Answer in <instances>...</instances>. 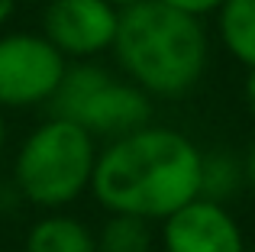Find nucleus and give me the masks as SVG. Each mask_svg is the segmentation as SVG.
<instances>
[{
	"instance_id": "1",
	"label": "nucleus",
	"mask_w": 255,
	"mask_h": 252,
	"mask_svg": "<svg viewBox=\"0 0 255 252\" xmlns=\"http://www.w3.org/2000/svg\"><path fill=\"white\" fill-rule=\"evenodd\" d=\"M204 152L178 129L142 126L97 152L91 191L107 214H132L162 223L200 197Z\"/></svg>"
},
{
	"instance_id": "14",
	"label": "nucleus",
	"mask_w": 255,
	"mask_h": 252,
	"mask_svg": "<svg viewBox=\"0 0 255 252\" xmlns=\"http://www.w3.org/2000/svg\"><path fill=\"white\" fill-rule=\"evenodd\" d=\"M246 181H249L252 191H255V142H252L249 155H246Z\"/></svg>"
},
{
	"instance_id": "19",
	"label": "nucleus",
	"mask_w": 255,
	"mask_h": 252,
	"mask_svg": "<svg viewBox=\"0 0 255 252\" xmlns=\"http://www.w3.org/2000/svg\"><path fill=\"white\" fill-rule=\"evenodd\" d=\"M246 252H252V249H246Z\"/></svg>"
},
{
	"instance_id": "13",
	"label": "nucleus",
	"mask_w": 255,
	"mask_h": 252,
	"mask_svg": "<svg viewBox=\"0 0 255 252\" xmlns=\"http://www.w3.org/2000/svg\"><path fill=\"white\" fill-rule=\"evenodd\" d=\"M249 75H246V81H243V101H246V110L252 114V120H255V68H246Z\"/></svg>"
},
{
	"instance_id": "5",
	"label": "nucleus",
	"mask_w": 255,
	"mask_h": 252,
	"mask_svg": "<svg viewBox=\"0 0 255 252\" xmlns=\"http://www.w3.org/2000/svg\"><path fill=\"white\" fill-rule=\"evenodd\" d=\"M68 58L42 32H6L0 36V107L23 110L55 97Z\"/></svg>"
},
{
	"instance_id": "7",
	"label": "nucleus",
	"mask_w": 255,
	"mask_h": 252,
	"mask_svg": "<svg viewBox=\"0 0 255 252\" xmlns=\"http://www.w3.org/2000/svg\"><path fill=\"white\" fill-rule=\"evenodd\" d=\"M165 252H246L243 227L226 204L194 197L162 220L158 230Z\"/></svg>"
},
{
	"instance_id": "17",
	"label": "nucleus",
	"mask_w": 255,
	"mask_h": 252,
	"mask_svg": "<svg viewBox=\"0 0 255 252\" xmlns=\"http://www.w3.org/2000/svg\"><path fill=\"white\" fill-rule=\"evenodd\" d=\"M3 142H6V117H3V107H0V152H3Z\"/></svg>"
},
{
	"instance_id": "15",
	"label": "nucleus",
	"mask_w": 255,
	"mask_h": 252,
	"mask_svg": "<svg viewBox=\"0 0 255 252\" xmlns=\"http://www.w3.org/2000/svg\"><path fill=\"white\" fill-rule=\"evenodd\" d=\"M16 3H19V0H0V26H3L6 19L13 16V10H16Z\"/></svg>"
},
{
	"instance_id": "3",
	"label": "nucleus",
	"mask_w": 255,
	"mask_h": 252,
	"mask_svg": "<svg viewBox=\"0 0 255 252\" xmlns=\"http://www.w3.org/2000/svg\"><path fill=\"white\" fill-rule=\"evenodd\" d=\"M97 139L84 126L49 117L23 139L13 162V188L42 210H65L91 191L97 165Z\"/></svg>"
},
{
	"instance_id": "4",
	"label": "nucleus",
	"mask_w": 255,
	"mask_h": 252,
	"mask_svg": "<svg viewBox=\"0 0 255 252\" xmlns=\"http://www.w3.org/2000/svg\"><path fill=\"white\" fill-rule=\"evenodd\" d=\"M49 107L52 117H65L107 142L152 123V97L97 62H68Z\"/></svg>"
},
{
	"instance_id": "9",
	"label": "nucleus",
	"mask_w": 255,
	"mask_h": 252,
	"mask_svg": "<svg viewBox=\"0 0 255 252\" xmlns=\"http://www.w3.org/2000/svg\"><path fill=\"white\" fill-rule=\"evenodd\" d=\"M217 26L226 52L246 68H255V0H223Z\"/></svg>"
},
{
	"instance_id": "18",
	"label": "nucleus",
	"mask_w": 255,
	"mask_h": 252,
	"mask_svg": "<svg viewBox=\"0 0 255 252\" xmlns=\"http://www.w3.org/2000/svg\"><path fill=\"white\" fill-rule=\"evenodd\" d=\"M29 3H49V0H29Z\"/></svg>"
},
{
	"instance_id": "6",
	"label": "nucleus",
	"mask_w": 255,
	"mask_h": 252,
	"mask_svg": "<svg viewBox=\"0 0 255 252\" xmlns=\"http://www.w3.org/2000/svg\"><path fill=\"white\" fill-rule=\"evenodd\" d=\"M120 10L107 0H49L42 10V36L68 62H94L113 49Z\"/></svg>"
},
{
	"instance_id": "12",
	"label": "nucleus",
	"mask_w": 255,
	"mask_h": 252,
	"mask_svg": "<svg viewBox=\"0 0 255 252\" xmlns=\"http://www.w3.org/2000/svg\"><path fill=\"white\" fill-rule=\"evenodd\" d=\"M162 3L174 6V10L181 13H191V16H210V13H217L220 6H223V0H162Z\"/></svg>"
},
{
	"instance_id": "2",
	"label": "nucleus",
	"mask_w": 255,
	"mask_h": 252,
	"mask_svg": "<svg viewBox=\"0 0 255 252\" xmlns=\"http://www.w3.org/2000/svg\"><path fill=\"white\" fill-rule=\"evenodd\" d=\"M113 55L132 84L149 97H184L200 84L210 58V39L200 16L162 0H142L120 13Z\"/></svg>"
},
{
	"instance_id": "16",
	"label": "nucleus",
	"mask_w": 255,
	"mask_h": 252,
	"mask_svg": "<svg viewBox=\"0 0 255 252\" xmlns=\"http://www.w3.org/2000/svg\"><path fill=\"white\" fill-rule=\"evenodd\" d=\"M107 3H110L113 10H120V13H123V10H129V6H139L142 0H107Z\"/></svg>"
},
{
	"instance_id": "10",
	"label": "nucleus",
	"mask_w": 255,
	"mask_h": 252,
	"mask_svg": "<svg viewBox=\"0 0 255 252\" xmlns=\"http://www.w3.org/2000/svg\"><path fill=\"white\" fill-rule=\"evenodd\" d=\"M155 230L152 220L132 214H110L97 230V252H152Z\"/></svg>"
},
{
	"instance_id": "11",
	"label": "nucleus",
	"mask_w": 255,
	"mask_h": 252,
	"mask_svg": "<svg viewBox=\"0 0 255 252\" xmlns=\"http://www.w3.org/2000/svg\"><path fill=\"white\" fill-rule=\"evenodd\" d=\"M246 181V165H239L226 152H204L200 162V197L226 204Z\"/></svg>"
},
{
	"instance_id": "8",
	"label": "nucleus",
	"mask_w": 255,
	"mask_h": 252,
	"mask_svg": "<svg viewBox=\"0 0 255 252\" xmlns=\"http://www.w3.org/2000/svg\"><path fill=\"white\" fill-rule=\"evenodd\" d=\"M26 252H97V233L65 210H45L29 227Z\"/></svg>"
}]
</instances>
